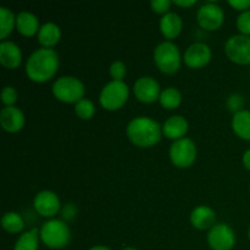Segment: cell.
Returning a JSON list of instances; mask_svg holds the SVG:
<instances>
[{
  "mask_svg": "<svg viewBox=\"0 0 250 250\" xmlns=\"http://www.w3.org/2000/svg\"><path fill=\"white\" fill-rule=\"evenodd\" d=\"M59 68V56L53 49L43 48L34 51L26 62L29 80L43 83L50 80Z\"/></svg>",
  "mask_w": 250,
  "mask_h": 250,
  "instance_id": "1",
  "label": "cell"
},
{
  "mask_svg": "<svg viewBox=\"0 0 250 250\" xmlns=\"http://www.w3.org/2000/svg\"><path fill=\"white\" fill-rule=\"evenodd\" d=\"M127 136L137 146L146 148L161 139V127L155 120L149 117H136L127 126Z\"/></svg>",
  "mask_w": 250,
  "mask_h": 250,
  "instance_id": "2",
  "label": "cell"
},
{
  "mask_svg": "<svg viewBox=\"0 0 250 250\" xmlns=\"http://www.w3.org/2000/svg\"><path fill=\"white\" fill-rule=\"evenodd\" d=\"M70 237V229L61 220H49L41 229V239L49 248H63L67 246Z\"/></svg>",
  "mask_w": 250,
  "mask_h": 250,
  "instance_id": "3",
  "label": "cell"
},
{
  "mask_svg": "<svg viewBox=\"0 0 250 250\" xmlns=\"http://www.w3.org/2000/svg\"><path fill=\"white\" fill-rule=\"evenodd\" d=\"M53 94L61 102L77 104L80 100L83 99L84 85L78 78L72 76H63L54 82Z\"/></svg>",
  "mask_w": 250,
  "mask_h": 250,
  "instance_id": "4",
  "label": "cell"
},
{
  "mask_svg": "<svg viewBox=\"0 0 250 250\" xmlns=\"http://www.w3.org/2000/svg\"><path fill=\"white\" fill-rule=\"evenodd\" d=\"M154 61L164 73L177 72L181 65V55L177 45L172 42H164L159 44L154 51Z\"/></svg>",
  "mask_w": 250,
  "mask_h": 250,
  "instance_id": "5",
  "label": "cell"
},
{
  "mask_svg": "<svg viewBox=\"0 0 250 250\" xmlns=\"http://www.w3.org/2000/svg\"><path fill=\"white\" fill-rule=\"evenodd\" d=\"M129 90L124 81H112L107 83L100 93V104L106 110H117L128 99Z\"/></svg>",
  "mask_w": 250,
  "mask_h": 250,
  "instance_id": "6",
  "label": "cell"
},
{
  "mask_svg": "<svg viewBox=\"0 0 250 250\" xmlns=\"http://www.w3.org/2000/svg\"><path fill=\"white\" fill-rule=\"evenodd\" d=\"M171 161L177 167H188L194 163L197 158V146L189 138H181L171 144Z\"/></svg>",
  "mask_w": 250,
  "mask_h": 250,
  "instance_id": "7",
  "label": "cell"
},
{
  "mask_svg": "<svg viewBox=\"0 0 250 250\" xmlns=\"http://www.w3.org/2000/svg\"><path fill=\"white\" fill-rule=\"evenodd\" d=\"M227 58L238 65L250 63V37L244 34L232 36L225 44Z\"/></svg>",
  "mask_w": 250,
  "mask_h": 250,
  "instance_id": "8",
  "label": "cell"
},
{
  "mask_svg": "<svg viewBox=\"0 0 250 250\" xmlns=\"http://www.w3.org/2000/svg\"><path fill=\"white\" fill-rule=\"evenodd\" d=\"M208 243L212 250H231L236 243L233 229L226 224L215 225L208 233Z\"/></svg>",
  "mask_w": 250,
  "mask_h": 250,
  "instance_id": "9",
  "label": "cell"
},
{
  "mask_svg": "<svg viewBox=\"0 0 250 250\" xmlns=\"http://www.w3.org/2000/svg\"><path fill=\"white\" fill-rule=\"evenodd\" d=\"M224 17L225 15L222 9L214 2H208V4L203 5L198 10L197 14L198 23L207 31H215V29L220 28L224 22Z\"/></svg>",
  "mask_w": 250,
  "mask_h": 250,
  "instance_id": "10",
  "label": "cell"
},
{
  "mask_svg": "<svg viewBox=\"0 0 250 250\" xmlns=\"http://www.w3.org/2000/svg\"><path fill=\"white\" fill-rule=\"evenodd\" d=\"M133 92L137 99L143 103H153L160 98V85L153 77H141L134 83Z\"/></svg>",
  "mask_w": 250,
  "mask_h": 250,
  "instance_id": "11",
  "label": "cell"
},
{
  "mask_svg": "<svg viewBox=\"0 0 250 250\" xmlns=\"http://www.w3.org/2000/svg\"><path fill=\"white\" fill-rule=\"evenodd\" d=\"M34 208L43 217H53L60 209V199L50 190H43L34 198Z\"/></svg>",
  "mask_w": 250,
  "mask_h": 250,
  "instance_id": "12",
  "label": "cell"
},
{
  "mask_svg": "<svg viewBox=\"0 0 250 250\" xmlns=\"http://www.w3.org/2000/svg\"><path fill=\"white\" fill-rule=\"evenodd\" d=\"M211 59V50L204 43H194L186 50L185 62L192 68H200Z\"/></svg>",
  "mask_w": 250,
  "mask_h": 250,
  "instance_id": "13",
  "label": "cell"
},
{
  "mask_svg": "<svg viewBox=\"0 0 250 250\" xmlns=\"http://www.w3.org/2000/svg\"><path fill=\"white\" fill-rule=\"evenodd\" d=\"M0 125L10 133H15L23 128L24 115L19 107L6 106L0 112Z\"/></svg>",
  "mask_w": 250,
  "mask_h": 250,
  "instance_id": "14",
  "label": "cell"
},
{
  "mask_svg": "<svg viewBox=\"0 0 250 250\" xmlns=\"http://www.w3.org/2000/svg\"><path fill=\"white\" fill-rule=\"evenodd\" d=\"M22 60V54L19 46L9 41L0 44V62L6 68L19 67Z\"/></svg>",
  "mask_w": 250,
  "mask_h": 250,
  "instance_id": "15",
  "label": "cell"
},
{
  "mask_svg": "<svg viewBox=\"0 0 250 250\" xmlns=\"http://www.w3.org/2000/svg\"><path fill=\"white\" fill-rule=\"evenodd\" d=\"M215 221H216V214L209 207L200 205L195 208L190 214V222L198 229H211L215 226Z\"/></svg>",
  "mask_w": 250,
  "mask_h": 250,
  "instance_id": "16",
  "label": "cell"
},
{
  "mask_svg": "<svg viewBox=\"0 0 250 250\" xmlns=\"http://www.w3.org/2000/svg\"><path fill=\"white\" fill-rule=\"evenodd\" d=\"M188 131V122L185 117L180 116V115H175V116H171L170 119H167L165 121L163 126V132L167 138L178 139L182 138Z\"/></svg>",
  "mask_w": 250,
  "mask_h": 250,
  "instance_id": "17",
  "label": "cell"
},
{
  "mask_svg": "<svg viewBox=\"0 0 250 250\" xmlns=\"http://www.w3.org/2000/svg\"><path fill=\"white\" fill-rule=\"evenodd\" d=\"M16 28L22 36L32 37L39 32V21L36 15L27 11H21L16 16Z\"/></svg>",
  "mask_w": 250,
  "mask_h": 250,
  "instance_id": "18",
  "label": "cell"
},
{
  "mask_svg": "<svg viewBox=\"0 0 250 250\" xmlns=\"http://www.w3.org/2000/svg\"><path fill=\"white\" fill-rule=\"evenodd\" d=\"M160 29L165 38H176L182 29V20L176 12H167L161 17Z\"/></svg>",
  "mask_w": 250,
  "mask_h": 250,
  "instance_id": "19",
  "label": "cell"
},
{
  "mask_svg": "<svg viewBox=\"0 0 250 250\" xmlns=\"http://www.w3.org/2000/svg\"><path fill=\"white\" fill-rule=\"evenodd\" d=\"M232 128L234 133L242 139L250 141V111L249 110H239L233 115L232 119Z\"/></svg>",
  "mask_w": 250,
  "mask_h": 250,
  "instance_id": "20",
  "label": "cell"
},
{
  "mask_svg": "<svg viewBox=\"0 0 250 250\" xmlns=\"http://www.w3.org/2000/svg\"><path fill=\"white\" fill-rule=\"evenodd\" d=\"M61 31L59 26L53 22L44 23L38 32V42L45 48L55 45L60 41Z\"/></svg>",
  "mask_w": 250,
  "mask_h": 250,
  "instance_id": "21",
  "label": "cell"
},
{
  "mask_svg": "<svg viewBox=\"0 0 250 250\" xmlns=\"http://www.w3.org/2000/svg\"><path fill=\"white\" fill-rule=\"evenodd\" d=\"M14 250H38V229H33L21 234Z\"/></svg>",
  "mask_w": 250,
  "mask_h": 250,
  "instance_id": "22",
  "label": "cell"
},
{
  "mask_svg": "<svg viewBox=\"0 0 250 250\" xmlns=\"http://www.w3.org/2000/svg\"><path fill=\"white\" fill-rule=\"evenodd\" d=\"M16 24V17L7 7H0V38L5 39L14 29Z\"/></svg>",
  "mask_w": 250,
  "mask_h": 250,
  "instance_id": "23",
  "label": "cell"
},
{
  "mask_svg": "<svg viewBox=\"0 0 250 250\" xmlns=\"http://www.w3.org/2000/svg\"><path fill=\"white\" fill-rule=\"evenodd\" d=\"M1 225L2 229L6 232H9V233H19V232H21L24 227L23 220H22L21 215L12 211L4 214V216H2L1 219Z\"/></svg>",
  "mask_w": 250,
  "mask_h": 250,
  "instance_id": "24",
  "label": "cell"
},
{
  "mask_svg": "<svg viewBox=\"0 0 250 250\" xmlns=\"http://www.w3.org/2000/svg\"><path fill=\"white\" fill-rule=\"evenodd\" d=\"M159 100L165 109H176L182 102V95L177 88L170 87L161 92Z\"/></svg>",
  "mask_w": 250,
  "mask_h": 250,
  "instance_id": "25",
  "label": "cell"
},
{
  "mask_svg": "<svg viewBox=\"0 0 250 250\" xmlns=\"http://www.w3.org/2000/svg\"><path fill=\"white\" fill-rule=\"evenodd\" d=\"M75 111L76 114H77V116L81 117V119L89 120L94 116L95 107H94V104H93L90 100L82 99L76 104Z\"/></svg>",
  "mask_w": 250,
  "mask_h": 250,
  "instance_id": "26",
  "label": "cell"
},
{
  "mask_svg": "<svg viewBox=\"0 0 250 250\" xmlns=\"http://www.w3.org/2000/svg\"><path fill=\"white\" fill-rule=\"evenodd\" d=\"M237 28L242 32L244 36H250V10L242 12L237 17Z\"/></svg>",
  "mask_w": 250,
  "mask_h": 250,
  "instance_id": "27",
  "label": "cell"
},
{
  "mask_svg": "<svg viewBox=\"0 0 250 250\" xmlns=\"http://www.w3.org/2000/svg\"><path fill=\"white\" fill-rule=\"evenodd\" d=\"M110 75L114 81H122L126 75V65L122 61H114L110 66Z\"/></svg>",
  "mask_w": 250,
  "mask_h": 250,
  "instance_id": "28",
  "label": "cell"
},
{
  "mask_svg": "<svg viewBox=\"0 0 250 250\" xmlns=\"http://www.w3.org/2000/svg\"><path fill=\"white\" fill-rule=\"evenodd\" d=\"M1 100L6 106H14L17 100V92L14 87H5L1 92Z\"/></svg>",
  "mask_w": 250,
  "mask_h": 250,
  "instance_id": "29",
  "label": "cell"
},
{
  "mask_svg": "<svg viewBox=\"0 0 250 250\" xmlns=\"http://www.w3.org/2000/svg\"><path fill=\"white\" fill-rule=\"evenodd\" d=\"M170 0H153L151 1V9L156 14H167V10L170 9Z\"/></svg>",
  "mask_w": 250,
  "mask_h": 250,
  "instance_id": "30",
  "label": "cell"
},
{
  "mask_svg": "<svg viewBox=\"0 0 250 250\" xmlns=\"http://www.w3.org/2000/svg\"><path fill=\"white\" fill-rule=\"evenodd\" d=\"M229 4L236 10H241L243 12L250 9V0H229Z\"/></svg>",
  "mask_w": 250,
  "mask_h": 250,
  "instance_id": "31",
  "label": "cell"
},
{
  "mask_svg": "<svg viewBox=\"0 0 250 250\" xmlns=\"http://www.w3.org/2000/svg\"><path fill=\"white\" fill-rule=\"evenodd\" d=\"M242 103H243L242 98L239 97L238 94H234V95H231V98H229V107H231V110H238L239 107L242 106Z\"/></svg>",
  "mask_w": 250,
  "mask_h": 250,
  "instance_id": "32",
  "label": "cell"
},
{
  "mask_svg": "<svg viewBox=\"0 0 250 250\" xmlns=\"http://www.w3.org/2000/svg\"><path fill=\"white\" fill-rule=\"evenodd\" d=\"M173 4L178 5V6H183V7H188L192 6V5L195 4V0H175Z\"/></svg>",
  "mask_w": 250,
  "mask_h": 250,
  "instance_id": "33",
  "label": "cell"
},
{
  "mask_svg": "<svg viewBox=\"0 0 250 250\" xmlns=\"http://www.w3.org/2000/svg\"><path fill=\"white\" fill-rule=\"evenodd\" d=\"M243 165L246 166V168H248V170L250 171V149H248V150L244 153L243 155Z\"/></svg>",
  "mask_w": 250,
  "mask_h": 250,
  "instance_id": "34",
  "label": "cell"
},
{
  "mask_svg": "<svg viewBox=\"0 0 250 250\" xmlns=\"http://www.w3.org/2000/svg\"><path fill=\"white\" fill-rule=\"evenodd\" d=\"M90 250H110L109 248H106V247H103V246H97V247H93Z\"/></svg>",
  "mask_w": 250,
  "mask_h": 250,
  "instance_id": "35",
  "label": "cell"
},
{
  "mask_svg": "<svg viewBox=\"0 0 250 250\" xmlns=\"http://www.w3.org/2000/svg\"><path fill=\"white\" fill-rule=\"evenodd\" d=\"M124 250H137V249H134V248H125Z\"/></svg>",
  "mask_w": 250,
  "mask_h": 250,
  "instance_id": "36",
  "label": "cell"
},
{
  "mask_svg": "<svg viewBox=\"0 0 250 250\" xmlns=\"http://www.w3.org/2000/svg\"><path fill=\"white\" fill-rule=\"evenodd\" d=\"M248 236H249V239H250V227H249V233H248Z\"/></svg>",
  "mask_w": 250,
  "mask_h": 250,
  "instance_id": "37",
  "label": "cell"
}]
</instances>
